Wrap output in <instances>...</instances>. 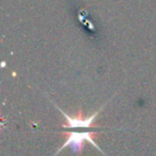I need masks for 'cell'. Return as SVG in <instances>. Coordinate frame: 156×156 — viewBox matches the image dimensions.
<instances>
[{
	"mask_svg": "<svg viewBox=\"0 0 156 156\" xmlns=\"http://www.w3.org/2000/svg\"><path fill=\"white\" fill-rule=\"evenodd\" d=\"M98 132H64V133H62L63 136H65V141L58 149V151L56 152L55 156L67 147H71L74 153L81 154L83 153L86 141L90 142L92 145H94L98 151L102 152L103 154H105L104 152H103V150L100 149V147H98L95 142V138H96V136H98ZM105 155H106V154H105Z\"/></svg>",
	"mask_w": 156,
	"mask_h": 156,
	"instance_id": "1",
	"label": "cell"
},
{
	"mask_svg": "<svg viewBox=\"0 0 156 156\" xmlns=\"http://www.w3.org/2000/svg\"><path fill=\"white\" fill-rule=\"evenodd\" d=\"M52 104H54V103H52ZM54 105L56 106V108L58 109V110L60 111L63 115H64L65 123L62 124V127H64V128H90V127H93V124H94V121H95L96 117H98V115L101 112V110H102L103 107H104V106L101 107L100 110H98L96 112H94L93 115H91L90 117L85 118V117H83V112H81V110L78 111L77 115H75V117H71V115H69L67 113H65L62 109L59 108L56 104H54Z\"/></svg>",
	"mask_w": 156,
	"mask_h": 156,
	"instance_id": "2",
	"label": "cell"
}]
</instances>
